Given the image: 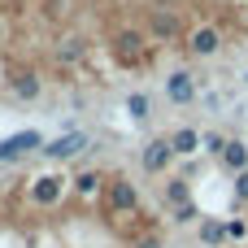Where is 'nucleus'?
Returning <instances> with one entry per match:
<instances>
[{
  "instance_id": "obj_1",
  "label": "nucleus",
  "mask_w": 248,
  "mask_h": 248,
  "mask_svg": "<svg viewBox=\"0 0 248 248\" xmlns=\"http://www.w3.org/2000/svg\"><path fill=\"white\" fill-rule=\"evenodd\" d=\"M109 52H113L118 65L140 70V65H148V57H153V39H148L140 26H118V31L109 35Z\"/></svg>"
},
{
  "instance_id": "obj_2",
  "label": "nucleus",
  "mask_w": 248,
  "mask_h": 248,
  "mask_svg": "<svg viewBox=\"0 0 248 248\" xmlns=\"http://www.w3.org/2000/svg\"><path fill=\"white\" fill-rule=\"evenodd\" d=\"M105 209H109V218H131V214H140V187H135L126 174H113L109 187H105Z\"/></svg>"
},
{
  "instance_id": "obj_3",
  "label": "nucleus",
  "mask_w": 248,
  "mask_h": 248,
  "mask_svg": "<svg viewBox=\"0 0 248 248\" xmlns=\"http://www.w3.org/2000/svg\"><path fill=\"white\" fill-rule=\"evenodd\" d=\"M183 48H187V57H201V61H209V57H218V52H222V31H218L214 22L187 26V35H183Z\"/></svg>"
},
{
  "instance_id": "obj_4",
  "label": "nucleus",
  "mask_w": 248,
  "mask_h": 248,
  "mask_svg": "<svg viewBox=\"0 0 248 248\" xmlns=\"http://www.w3.org/2000/svg\"><path fill=\"white\" fill-rule=\"evenodd\" d=\"M70 183H74V179H65V174H57V170H52V174H39V179L31 183V205H35V209L61 205V196L70 192Z\"/></svg>"
},
{
  "instance_id": "obj_5",
  "label": "nucleus",
  "mask_w": 248,
  "mask_h": 248,
  "mask_svg": "<svg viewBox=\"0 0 248 248\" xmlns=\"http://www.w3.org/2000/svg\"><path fill=\"white\" fill-rule=\"evenodd\" d=\"M183 22H179V13L174 9H153L148 13V39L153 44H183Z\"/></svg>"
},
{
  "instance_id": "obj_6",
  "label": "nucleus",
  "mask_w": 248,
  "mask_h": 248,
  "mask_svg": "<svg viewBox=\"0 0 248 248\" xmlns=\"http://www.w3.org/2000/svg\"><path fill=\"white\" fill-rule=\"evenodd\" d=\"M174 144H170V135H157V140H148L144 144V153H140V166H144V174H166L170 166H174Z\"/></svg>"
},
{
  "instance_id": "obj_7",
  "label": "nucleus",
  "mask_w": 248,
  "mask_h": 248,
  "mask_svg": "<svg viewBox=\"0 0 248 248\" xmlns=\"http://www.w3.org/2000/svg\"><path fill=\"white\" fill-rule=\"evenodd\" d=\"M26 153H44V135L39 131H17V135L0 140V161H17Z\"/></svg>"
},
{
  "instance_id": "obj_8",
  "label": "nucleus",
  "mask_w": 248,
  "mask_h": 248,
  "mask_svg": "<svg viewBox=\"0 0 248 248\" xmlns=\"http://www.w3.org/2000/svg\"><path fill=\"white\" fill-rule=\"evenodd\" d=\"M83 148H87V135H83V131H65V135H57V140L44 144V157H48V161H70V157H78Z\"/></svg>"
},
{
  "instance_id": "obj_9",
  "label": "nucleus",
  "mask_w": 248,
  "mask_h": 248,
  "mask_svg": "<svg viewBox=\"0 0 248 248\" xmlns=\"http://www.w3.org/2000/svg\"><path fill=\"white\" fill-rule=\"evenodd\" d=\"M166 100H170V105H192V100H196V78H192L187 70H174V74L166 78Z\"/></svg>"
},
{
  "instance_id": "obj_10",
  "label": "nucleus",
  "mask_w": 248,
  "mask_h": 248,
  "mask_svg": "<svg viewBox=\"0 0 248 248\" xmlns=\"http://www.w3.org/2000/svg\"><path fill=\"white\" fill-rule=\"evenodd\" d=\"M9 92L17 96V100H35L39 92H44V78H39V70H13V78H9Z\"/></svg>"
},
{
  "instance_id": "obj_11",
  "label": "nucleus",
  "mask_w": 248,
  "mask_h": 248,
  "mask_svg": "<svg viewBox=\"0 0 248 248\" xmlns=\"http://www.w3.org/2000/svg\"><path fill=\"white\" fill-rule=\"evenodd\" d=\"M70 187H74V196H78V201H96V196H105L109 179H105L100 170H83V174H78V179H74Z\"/></svg>"
},
{
  "instance_id": "obj_12",
  "label": "nucleus",
  "mask_w": 248,
  "mask_h": 248,
  "mask_svg": "<svg viewBox=\"0 0 248 248\" xmlns=\"http://www.w3.org/2000/svg\"><path fill=\"white\" fill-rule=\"evenodd\" d=\"M161 205L174 214V209H183V205H192V187H187V179H166L161 183Z\"/></svg>"
},
{
  "instance_id": "obj_13",
  "label": "nucleus",
  "mask_w": 248,
  "mask_h": 248,
  "mask_svg": "<svg viewBox=\"0 0 248 248\" xmlns=\"http://www.w3.org/2000/svg\"><path fill=\"white\" fill-rule=\"evenodd\" d=\"M83 57H87V39L83 35H65L57 44V65H78Z\"/></svg>"
},
{
  "instance_id": "obj_14",
  "label": "nucleus",
  "mask_w": 248,
  "mask_h": 248,
  "mask_svg": "<svg viewBox=\"0 0 248 248\" xmlns=\"http://www.w3.org/2000/svg\"><path fill=\"white\" fill-rule=\"evenodd\" d=\"M222 170H231V174H240V170H248V144H240V140H227V148H222Z\"/></svg>"
},
{
  "instance_id": "obj_15",
  "label": "nucleus",
  "mask_w": 248,
  "mask_h": 248,
  "mask_svg": "<svg viewBox=\"0 0 248 248\" xmlns=\"http://www.w3.org/2000/svg\"><path fill=\"white\" fill-rule=\"evenodd\" d=\"M170 144H174L179 157H196V153H201V131H196V126H179V131L170 135Z\"/></svg>"
},
{
  "instance_id": "obj_16",
  "label": "nucleus",
  "mask_w": 248,
  "mask_h": 248,
  "mask_svg": "<svg viewBox=\"0 0 248 248\" xmlns=\"http://www.w3.org/2000/svg\"><path fill=\"white\" fill-rule=\"evenodd\" d=\"M201 240L209 248L227 244V222H218V218H201Z\"/></svg>"
},
{
  "instance_id": "obj_17",
  "label": "nucleus",
  "mask_w": 248,
  "mask_h": 248,
  "mask_svg": "<svg viewBox=\"0 0 248 248\" xmlns=\"http://www.w3.org/2000/svg\"><path fill=\"white\" fill-rule=\"evenodd\" d=\"M126 113H131L135 122H148V118H153V100H148L144 92H131V96H126Z\"/></svg>"
},
{
  "instance_id": "obj_18",
  "label": "nucleus",
  "mask_w": 248,
  "mask_h": 248,
  "mask_svg": "<svg viewBox=\"0 0 248 248\" xmlns=\"http://www.w3.org/2000/svg\"><path fill=\"white\" fill-rule=\"evenodd\" d=\"M222 148H227V135H222V131H201V153L222 157Z\"/></svg>"
},
{
  "instance_id": "obj_19",
  "label": "nucleus",
  "mask_w": 248,
  "mask_h": 248,
  "mask_svg": "<svg viewBox=\"0 0 248 248\" xmlns=\"http://www.w3.org/2000/svg\"><path fill=\"white\" fill-rule=\"evenodd\" d=\"M196 218H205L196 205H183V209H174V214H170V222H174V227H192Z\"/></svg>"
},
{
  "instance_id": "obj_20",
  "label": "nucleus",
  "mask_w": 248,
  "mask_h": 248,
  "mask_svg": "<svg viewBox=\"0 0 248 248\" xmlns=\"http://www.w3.org/2000/svg\"><path fill=\"white\" fill-rule=\"evenodd\" d=\"M227 240H231V244H244L248 240V222L244 218H227Z\"/></svg>"
},
{
  "instance_id": "obj_21",
  "label": "nucleus",
  "mask_w": 248,
  "mask_h": 248,
  "mask_svg": "<svg viewBox=\"0 0 248 248\" xmlns=\"http://www.w3.org/2000/svg\"><path fill=\"white\" fill-rule=\"evenodd\" d=\"M231 196H235V205H248V170L235 174V183H231Z\"/></svg>"
},
{
  "instance_id": "obj_22",
  "label": "nucleus",
  "mask_w": 248,
  "mask_h": 248,
  "mask_svg": "<svg viewBox=\"0 0 248 248\" xmlns=\"http://www.w3.org/2000/svg\"><path fill=\"white\" fill-rule=\"evenodd\" d=\"M131 248H166V244H161V235H157V231H144V235H135V240H131Z\"/></svg>"
},
{
  "instance_id": "obj_23",
  "label": "nucleus",
  "mask_w": 248,
  "mask_h": 248,
  "mask_svg": "<svg viewBox=\"0 0 248 248\" xmlns=\"http://www.w3.org/2000/svg\"><path fill=\"white\" fill-rule=\"evenodd\" d=\"M4 35H9V26H4V17H0V39H4Z\"/></svg>"
}]
</instances>
